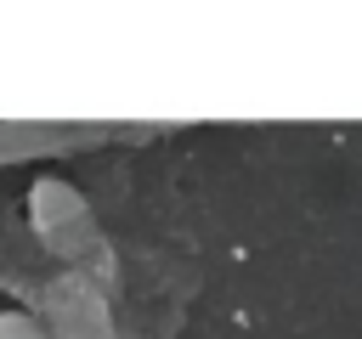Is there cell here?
<instances>
[{
	"mask_svg": "<svg viewBox=\"0 0 362 339\" xmlns=\"http://www.w3.org/2000/svg\"><path fill=\"white\" fill-rule=\"evenodd\" d=\"M0 339H57V333L28 311H0Z\"/></svg>",
	"mask_w": 362,
	"mask_h": 339,
	"instance_id": "cell-1",
	"label": "cell"
}]
</instances>
